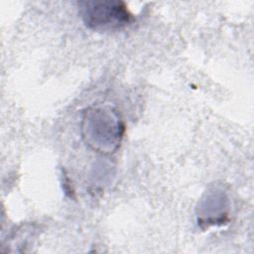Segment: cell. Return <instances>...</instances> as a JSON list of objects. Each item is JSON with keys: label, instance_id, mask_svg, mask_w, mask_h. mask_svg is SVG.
<instances>
[{"label": "cell", "instance_id": "obj_3", "mask_svg": "<svg viewBox=\"0 0 254 254\" xmlns=\"http://www.w3.org/2000/svg\"><path fill=\"white\" fill-rule=\"evenodd\" d=\"M228 220L227 198L219 191L205 193L198 205L197 221L200 227L208 228L211 225H221Z\"/></svg>", "mask_w": 254, "mask_h": 254}, {"label": "cell", "instance_id": "obj_2", "mask_svg": "<svg viewBox=\"0 0 254 254\" xmlns=\"http://www.w3.org/2000/svg\"><path fill=\"white\" fill-rule=\"evenodd\" d=\"M79 13L86 27L98 32L120 30L134 20L127 5L122 1H81Z\"/></svg>", "mask_w": 254, "mask_h": 254}, {"label": "cell", "instance_id": "obj_1", "mask_svg": "<svg viewBox=\"0 0 254 254\" xmlns=\"http://www.w3.org/2000/svg\"><path fill=\"white\" fill-rule=\"evenodd\" d=\"M80 133L89 149L102 155H111L122 143L125 124L113 106L100 103L82 111Z\"/></svg>", "mask_w": 254, "mask_h": 254}]
</instances>
